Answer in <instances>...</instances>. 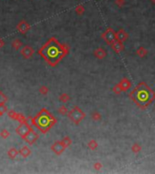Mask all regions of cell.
I'll list each match as a JSON object with an SVG mask.
<instances>
[{"label": "cell", "mask_w": 155, "mask_h": 174, "mask_svg": "<svg viewBox=\"0 0 155 174\" xmlns=\"http://www.w3.org/2000/svg\"><path fill=\"white\" fill-rule=\"evenodd\" d=\"M68 53L69 46L66 44H61L56 37H51L38 50V54L52 67L56 66Z\"/></svg>", "instance_id": "cell-1"}, {"label": "cell", "mask_w": 155, "mask_h": 174, "mask_svg": "<svg viewBox=\"0 0 155 174\" xmlns=\"http://www.w3.org/2000/svg\"><path fill=\"white\" fill-rule=\"evenodd\" d=\"M129 97L140 109L145 110L154 102L155 92L145 82H141L131 91Z\"/></svg>", "instance_id": "cell-2"}, {"label": "cell", "mask_w": 155, "mask_h": 174, "mask_svg": "<svg viewBox=\"0 0 155 174\" xmlns=\"http://www.w3.org/2000/svg\"><path fill=\"white\" fill-rule=\"evenodd\" d=\"M57 122L56 118L46 108L41 109L36 116L32 119V124L36 126L42 133H46Z\"/></svg>", "instance_id": "cell-3"}, {"label": "cell", "mask_w": 155, "mask_h": 174, "mask_svg": "<svg viewBox=\"0 0 155 174\" xmlns=\"http://www.w3.org/2000/svg\"><path fill=\"white\" fill-rule=\"evenodd\" d=\"M68 118L71 120L74 124H78L81 122L84 118H85L86 114L84 112H83V110L78 106H74L72 110H70L67 113Z\"/></svg>", "instance_id": "cell-4"}, {"label": "cell", "mask_w": 155, "mask_h": 174, "mask_svg": "<svg viewBox=\"0 0 155 174\" xmlns=\"http://www.w3.org/2000/svg\"><path fill=\"white\" fill-rule=\"evenodd\" d=\"M102 38L106 42L107 44L111 46V44L116 40V32L114 31L113 28L109 27L102 34Z\"/></svg>", "instance_id": "cell-5"}, {"label": "cell", "mask_w": 155, "mask_h": 174, "mask_svg": "<svg viewBox=\"0 0 155 174\" xmlns=\"http://www.w3.org/2000/svg\"><path fill=\"white\" fill-rule=\"evenodd\" d=\"M31 130H32V127L30 126L29 124L27 123V122H21V123H20L19 125L17 126V128L16 129V132L20 137L24 139Z\"/></svg>", "instance_id": "cell-6"}, {"label": "cell", "mask_w": 155, "mask_h": 174, "mask_svg": "<svg viewBox=\"0 0 155 174\" xmlns=\"http://www.w3.org/2000/svg\"><path fill=\"white\" fill-rule=\"evenodd\" d=\"M66 149V147L64 145V143L62 142V141H57L54 143L52 144L51 146V150L52 152H54L56 155H61V154L64 152V150Z\"/></svg>", "instance_id": "cell-7"}, {"label": "cell", "mask_w": 155, "mask_h": 174, "mask_svg": "<svg viewBox=\"0 0 155 174\" xmlns=\"http://www.w3.org/2000/svg\"><path fill=\"white\" fill-rule=\"evenodd\" d=\"M30 24L26 20H21L17 26V29L18 30V32L22 34H26L29 30H30Z\"/></svg>", "instance_id": "cell-8"}, {"label": "cell", "mask_w": 155, "mask_h": 174, "mask_svg": "<svg viewBox=\"0 0 155 174\" xmlns=\"http://www.w3.org/2000/svg\"><path fill=\"white\" fill-rule=\"evenodd\" d=\"M38 137H39L38 134L32 129V130L28 132L27 135L24 138V141L26 142L28 144H30V145H33V144L37 141Z\"/></svg>", "instance_id": "cell-9"}, {"label": "cell", "mask_w": 155, "mask_h": 174, "mask_svg": "<svg viewBox=\"0 0 155 174\" xmlns=\"http://www.w3.org/2000/svg\"><path fill=\"white\" fill-rule=\"evenodd\" d=\"M34 49L32 48V46H24L22 49H21V51H20V54H22V56L24 58H26V59H29V58H31L32 56L34 54Z\"/></svg>", "instance_id": "cell-10"}, {"label": "cell", "mask_w": 155, "mask_h": 174, "mask_svg": "<svg viewBox=\"0 0 155 174\" xmlns=\"http://www.w3.org/2000/svg\"><path fill=\"white\" fill-rule=\"evenodd\" d=\"M118 84H119L120 88H121L122 92H125L128 90V89L132 87V83L127 78H123L122 80L118 83Z\"/></svg>", "instance_id": "cell-11"}, {"label": "cell", "mask_w": 155, "mask_h": 174, "mask_svg": "<svg viewBox=\"0 0 155 174\" xmlns=\"http://www.w3.org/2000/svg\"><path fill=\"white\" fill-rule=\"evenodd\" d=\"M111 46H112V48H113V50L114 52H116V53L122 52L123 49H124L123 43L121 42V41H119V40H117V39L111 44Z\"/></svg>", "instance_id": "cell-12"}, {"label": "cell", "mask_w": 155, "mask_h": 174, "mask_svg": "<svg viewBox=\"0 0 155 174\" xmlns=\"http://www.w3.org/2000/svg\"><path fill=\"white\" fill-rule=\"evenodd\" d=\"M129 37V34L123 30V29H120L119 31L116 32V39L121 42H125Z\"/></svg>", "instance_id": "cell-13"}, {"label": "cell", "mask_w": 155, "mask_h": 174, "mask_svg": "<svg viewBox=\"0 0 155 174\" xmlns=\"http://www.w3.org/2000/svg\"><path fill=\"white\" fill-rule=\"evenodd\" d=\"M93 56H95L97 59H103L104 57L107 56V53H106V51L104 50L103 48L100 47V48H97L96 50H94Z\"/></svg>", "instance_id": "cell-14"}, {"label": "cell", "mask_w": 155, "mask_h": 174, "mask_svg": "<svg viewBox=\"0 0 155 174\" xmlns=\"http://www.w3.org/2000/svg\"><path fill=\"white\" fill-rule=\"evenodd\" d=\"M19 154L23 158H27L28 156H30V154H31V150H30L27 146H23L19 150Z\"/></svg>", "instance_id": "cell-15"}, {"label": "cell", "mask_w": 155, "mask_h": 174, "mask_svg": "<svg viewBox=\"0 0 155 174\" xmlns=\"http://www.w3.org/2000/svg\"><path fill=\"white\" fill-rule=\"evenodd\" d=\"M19 154V151H17L16 148H10L8 152H7V155L10 159H12V160H14V159H16L17 157V155Z\"/></svg>", "instance_id": "cell-16"}, {"label": "cell", "mask_w": 155, "mask_h": 174, "mask_svg": "<svg viewBox=\"0 0 155 174\" xmlns=\"http://www.w3.org/2000/svg\"><path fill=\"white\" fill-rule=\"evenodd\" d=\"M22 46H23V42L20 41L19 39H15V40L12 42V47L15 49V50H19Z\"/></svg>", "instance_id": "cell-17"}, {"label": "cell", "mask_w": 155, "mask_h": 174, "mask_svg": "<svg viewBox=\"0 0 155 174\" xmlns=\"http://www.w3.org/2000/svg\"><path fill=\"white\" fill-rule=\"evenodd\" d=\"M136 54H137V56H138L139 57L143 58V57L145 56L146 54H148V51H147L144 47L141 46V47H139V48H138V50L136 51Z\"/></svg>", "instance_id": "cell-18"}, {"label": "cell", "mask_w": 155, "mask_h": 174, "mask_svg": "<svg viewBox=\"0 0 155 174\" xmlns=\"http://www.w3.org/2000/svg\"><path fill=\"white\" fill-rule=\"evenodd\" d=\"M91 117L94 122H99V121H101V119H102V115L97 111H93L91 114Z\"/></svg>", "instance_id": "cell-19"}, {"label": "cell", "mask_w": 155, "mask_h": 174, "mask_svg": "<svg viewBox=\"0 0 155 174\" xmlns=\"http://www.w3.org/2000/svg\"><path fill=\"white\" fill-rule=\"evenodd\" d=\"M97 147H98V143L95 140H91L88 142V148L90 150L94 151V150H96Z\"/></svg>", "instance_id": "cell-20"}, {"label": "cell", "mask_w": 155, "mask_h": 174, "mask_svg": "<svg viewBox=\"0 0 155 174\" xmlns=\"http://www.w3.org/2000/svg\"><path fill=\"white\" fill-rule=\"evenodd\" d=\"M59 101L64 103H66L70 101V96L68 95L67 93H62L61 95L59 96Z\"/></svg>", "instance_id": "cell-21"}, {"label": "cell", "mask_w": 155, "mask_h": 174, "mask_svg": "<svg viewBox=\"0 0 155 174\" xmlns=\"http://www.w3.org/2000/svg\"><path fill=\"white\" fill-rule=\"evenodd\" d=\"M132 151L135 153V154H137V153H139L140 152L142 151V146L140 145L139 143H133L132 144Z\"/></svg>", "instance_id": "cell-22"}, {"label": "cell", "mask_w": 155, "mask_h": 174, "mask_svg": "<svg viewBox=\"0 0 155 174\" xmlns=\"http://www.w3.org/2000/svg\"><path fill=\"white\" fill-rule=\"evenodd\" d=\"M15 120L17 121L19 123H21V122H26V118L25 117L24 114H22V113H18V112H17V117H16V119H15Z\"/></svg>", "instance_id": "cell-23"}, {"label": "cell", "mask_w": 155, "mask_h": 174, "mask_svg": "<svg viewBox=\"0 0 155 174\" xmlns=\"http://www.w3.org/2000/svg\"><path fill=\"white\" fill-rule=\"evenodd\" d=\"M62 142L64 143V146H66V148H68V147L72 144V140L70 139V137L66 136V137H64V138L62 139Z\"/></svg>", "instance_id": "cell-24"}, {"label": "cell", "mask_w": 155, "mask_h": 174, "mask_svg": "<svg viewBox=\"0 0 155 174\" xmlns=\"http://www.w3.org/2000/svg\"><path fill=\"white\" fill-rule=\"evenodd\" d=\"M10 136V132L7 130V129H4L1 132H0V137L3 139H7Z\"/></svg>", "instance_id": "cell-25"}, {"label": "cell", "mask_w": 155, "mask_h": 174, "mask_svg": "<svg viewBox=\"0 0 155 174\" xmlns=\"http://www.w3.org/2000/svg\"><path fill=\"white\" fill-rule=\"evenodd\" d=\"M58 112L60 113V114H62V115H67V113H68V109L64 106V105H63V106H61V107H59V109H58Z\"/></svg>", "instance_id": "cell-26"}, {"label": "cell", "mask_w": 155, "mask_h": 174, "mask_svg": "<svg viewBox=\"0 0 155 174\" xmlns=\"http://www.w3.org/2000/svg\"><path fill=\"white\" fill-rule=\"evenodd\" d=\"M49 93V89L46 86H41L39 88V93L42 94V95H46Z\"/></svg>", "instance_id": "cell-27"}, {"label": "cell", "mask_w": 155, "mask_h": 174, "mask_svg": "<svg viewBox=\"0 0 155 174\" xmlns=\"http://www.w3.org/2000/svg\"><path fill=\"white\" fill-rule=\"evenodd\" d=\"M7 112V106L6 105V103H0V112L2 114H4L5 112Z\"/></svg>", "instance_id": "cell-28"}, {"label": "cell", "mask_w": 155, "mask_h": 174, "mask_svg": "<svg viewBox=\"0 0 155 174\" xmlns=\"http://www.w3.org/2000/svg\"><path fill=\"white\" fill-rule=\"evenodd\" d=\"M17 114V112H16L14 110L7 111V115H8V117L11 118V119H13V120H15V119H16Z\"/></svg>", "instance_id": "cell-29"}, {"label": "cell", "mask_w": 155, "mask_h": 174, "mask_svg": "<svg viewBox=\"0 0 155 174\" xmlns=\"http://www.w3.org/2000/svg\"><path fill=\"white\" fill-rule=\"evenodd\" d=\"M84 12V7L82 6V5H80V6H77L76 8V13L77 15H82L83 13Z\"/></svg>", "instance_id": "cell-30"}, {"label": "cell", "mask_w": 155, "mask_h": 174, "mask_svg": "<svg viewBox=\"0 0 155 174\" xmlns=\"http://www.w3.org/2000/svg\"><path fill=\"white\" fill-rule=\"evenodd\" d=\"M7 98L5 94L2 93V91L0 90V103H7Z\"/></svg>", "instance_id": "cell-31"}, {"label": "cell", "mask_w": 155, "mask_h": 174, "mask_svg": "<svg viewBox=\"0 0 155 174\" xmlns=\"http://www.w3.org/2000/svg\"><path fill=\"white\" fill-rule=\"evenodd\" d=\"M113 91L114 93H116V94H120V93H122V90H121V88H120V86H119V84H118V83L116 84V85H114V86H113Z\"/></svg>", "instance_id": "cell-32"}, {"label": "cell", "mask_w": 155, "mask_h": 174, "mask_svg": "<svg viewBox=\"0 0 155 174\" xmlns=\"http://www.w3.org/2000/svg\"><path fill=\"white\" fill-rule=\"evenodd\" d=\"M93 168L95 169V170L99 171V170H101V169L103 168V164L101 162L97 161V162H95V163L93 164Z\"/></svg>", "instance_id": "cell-33"}, {"label": "cell", "mask_w": 155, "mask_h": 174, "mask_svg": "<svg viewBox=\"0 0 155 174\" xmlns=\"http://www.w3.org/2000/svg\"><path fill=\"white\" fill-rule=\"evenodd\" d=\"M116 4L119 7H123L124 5V0H116Z\"/></svg>", "instance_id": "cell-34"}, {"label": "cell", "mask_w": 155, "mask_h": 174, "mask_svg": "<svg viewBox=\"0 0 155 174\" xmlns=\"http://www.w3.org/2000/svg\"><path fill=\"white\" fill-rule=\"evenodd\" d=\"M4 46H5V41H4V39L0 38V48H2Z\"/></svg>", "instance_id": "cell-35"}, {"label": "cell", "mask_w": 155, "mask_h": 174, "mask_svg": "<svg viewBox=\"0 0 155 174\" xmlns=\"http://www.w3.org/2000/svg\"><path fill=\"white\" fill-rule=\"evenodd\" d=\"M2 115H3V114H2V113H1V112H0V117H1V116H2Z\"/></svg>", "instance_id": "cell-36"}, {"label": "cell", "mask_w": 155, "mask_h": 174, "mask_svg": "<svg viewBox=\"0 0 155 174\" xmlns=\"http://www.w3.org/2000/svg\"><path fill=\"white\" fill-rule=\"evenodd\" d=\"M152 2H153V3H155V0H152Z\"/></svg>", "instance_id": "cell-37"}]
</instances>
